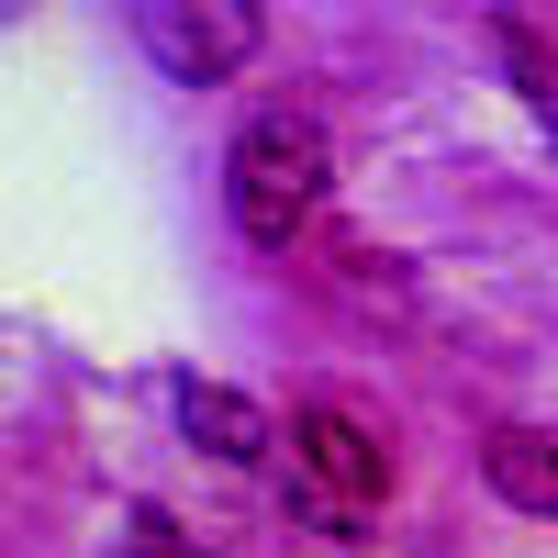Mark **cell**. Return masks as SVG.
Wrapping results in <instances>:
<instances>
[{
    "label": "cell",
    "instance_id": "cell-3",
    "mask_svg": "<svg viewBox=\"0 0 558 558\" xmlns=\"http://www.w3.org/2000/svg\"><path fill=\"white\" fill-rule=\"evenodd\" d=\"M291 458L324 481V502H347V514L391 492V447H380V425L347 413V402H291Z\"/></svg>",
    "mask_w": 558,
    "mask_h": 558
},
{
    "label": "cell",
    "instance_id": "cell-6",
    "mask_svg": "<svg viewBox=\"0 0 558 558\" xmlns=\"http://www.w3.org/2000/svg\"><path fill=\"white\" fill-rule=\"evenodd\" d=\"M502 57H514V78H525V101H536V123L558 134V68L536 57V34H525V23H502Z\"/></svg>",
    "mask_w": 558,
    "mask_h": 558
},
{
    "label": "cell",
    "instance_id": "cell-5",
    "mask_svg": "<svg viewBox=\"0 0 558 558\" xmlns=\"http://www.w3.org/2000/svg\"><path fill=\"white\" fill-rule=\"evenodd\" d=\"M481 481L514 502V514L558 525V436H547V425H502V436L481 447Z\"/></svg>",
    "mask_w": 558,
    "mask_h": 558
},
{
    "label": "cell",
    "instance_id": "cell-1",
    "mask_svg": "<svg viewBox=\"0 0 558 558\" xmlns=\"http://www.w3.org/2000/svg\"><path fill=\"white\" fill-rule=\"evenodd\" d=\"M223 213H235L246 246H302L324 213V123L313 112H257L235 146H223Z\"/></svg>",
    "mask_w": 558,
    "mask_h": 558
},
{
    "label": "cell",
    "instance_id": "cell-2",
    "mask_svg": "<svg viewBox=\"0 0 558 558\" xmlns=\"http://www.w3.org/2000/svg\"><path fill=\"white\" fill-rule=\"evenodd\" d=\"M134 34H146V57L179 89H213V78H235L257 45H268V12H257V0H157Z\"/></svg>",
    "mask_w": 558,
    "mask_h": 558
},
{
    "label": "cell",
    "instance_id": "cell-4",
    "mask_svg": "<svg viewBox=\"0 0 558 558\" xmlns=\"http://www.w3.org/2000/svg\"><path fill=\"white\" fill-rule=\"evenodd\" d=\"M179 425H191V447L202 458H223V470H257V458L291 436L268 402H246L235 380H179Z\"/></svg>",
    "mask_w": 558,
    "mask_h": 558
}]
</instances>
